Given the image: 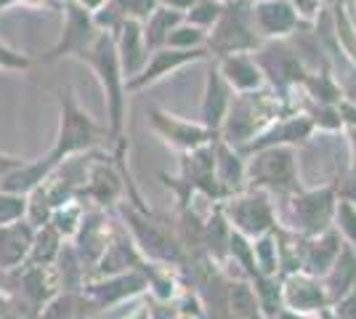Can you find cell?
Returning a JSON list of instances; mask_svg holds the SVG:
<instances>
[{"mask_svg": "<svg viewBox=\"0 0 356 319\" xmlns=\"http://www.w3.org/2000/svg\"><path fill=\"white\" fill-rule=\"evenodd\" d=\"M338 314H341V319H356V295H351V298L338 309Z\"/></svg>", "mask_w": 356, "mask_h": 319, "instance_id": "obj_19", "label": "cell"}, {"mask_svg": "<svg viewBox=\"0 0 356 319\" xmlns=\"http://www.w3.org/2000/svg\"><path fill=\"white\" fill-rule=\"evenodd\" d=\"M181 22V11L176 8H154L147 19V30H144V43L147 48H157L168 43V35L176 30V24Z\"/></svg>", "mask_w": 356, "mask_h": 319, "instance_id": "obj_8", "label": "cell"}, {"mask_svg": "<svg viewBox=\"0 0 356 319\" xmlns=\"http://www.w3.org/2000/svg\"><path fill=\"white\" fill-rule=\"evenodd\" d=\"M255 173L264 181H290L293 179V154L284 152V149H274V152L264 154L252 165V176Z\"/></svg>", "mask_w": 356, "mask_h": 319, "instance_id": "obj_9", "label": "cell"}, {"mask_svg": "<svg viewBox=\"0 0 356 319\" xmlns=\"http://www.w3.org/2000/svg\"><path fill=\"white\" fill-rule=\"evenodd\" d=\"M24 211V202L16 197H0V221H8V218H16L19 213Z\"/></svg>", "mask_w": 356, "mask_h": 319, "instance_id": "obj_17", "label": "cell"}, {"mask_svg": "<svg viewBox=\"0 0 356 319\" xmlns=\"http://www.w3.org/2000/svg\"><path fill=\"white\" fill-rule=\"evenodd\" d=\"M332 3H335V6H343V3H348V0H332Z\"/></svg>", "mask_w": 356, "mask_h": 319, "instance_id": "obj_21", "label": "cell"}, {"mask_svg": "<svg viewBox=\"0 0 356 319\" xmlns=\"http://www.w3.org/2000/svg\"><path fill=\"white\" fill-rule=\"evenodd\" d=\"M27 243H30L27 229H22V227L0 229V263H3V266L16 263V261L24 256Z\"/></svg>", "mask_w": 356, "mask_h": 319, "instance_id": "obj_11", "label": "cell"}, {"mask_svg": "<svg viewBox=\"0 0 356 319\" xmlns=\"http://www.w3.org/2000/svg\"><path fill=\"white\" fill-rule=\"evenodd\" d=\"M223 75L239 91H252L261 85V72H258L255 61L248 56H229L223 61Z\"/></svg>", "mask_w": 356, "mask_h": 319, "instance_id": "obj_10", "label": "cell"}, {"mask_svg": "<svg viewBox=\"0 0 356 319\" xmlns=\"http://www.w3.org/2000/svg\"><path fill=\"white\" fill-rule=\"evenodd\" d=\"M90 64L99 69V75L104 80V88L109 93V106H112V125L120 128V117H122V91H120V56L115 51V43L109 35H99L93 40L88 51Z\"/></svg>", "mask_w": 356, "mask_h": 319, "instance_id": "obj_1", "label": "cell"}, {"mask_svg": "<svg viewBox=\"0 0 356 319\" xmlns=\"http://www.w3.org/2000/svg\"><path fill=\"white\" fill-rule=\"evenodd\" d=\"M154 125L163 131L168 141H173L178 147H197V144H202V141H208V131L205 128H197V125H189V122H178L173 117H165L160 112H154Z\"/></svg>", "mask_w": 356, "mask_h": 319, "instance_id": "obj_7", "label": "cell"}, {"mask_svg": "<svg viewBox=\"0 0 356 319\" xmlns=\"http://www.w3.org/2000/svg\"><path fill=\"white\" fill-rule=\"evenodd\" d=\"M298 11L287 0H264L252 8V24L264 35H287L296 27Z\"/></svg>", "mask_w": 356, "mask_h": 319, "instance_id": "obj_4", "label": "cell"}, {"mask_svg": "<svg viewBox=\"0 0 356 319\" xmlns=\"http://www.w3.org/2000/svg\"><path fill=\"white\" fill-rule=\"evenodd\" d=\"M168 8H176V11H186V8H192L197 0H163Z\"/></svg>", "mask_w": 356, "mask_h": 319, "instance_id": "obj_20", "label": "cell"}, {"mask_svg": "<svg viewBox=\"0 0 356 319\" xmlns=\"http://www.w3.org/2000/svg\"><path fill=\"white\" fill-rule=\"evenodd\" d=\"M96 136H99V128L90 122L86 112L77 109V104L72 101V93H67V99H64V122H61V141L59 147H56L54 160H59L61 154L88 147V144L96 141Z\"/></svg>", "mask_w": 356, "mask_h": 319, "instance_id": "obj_2", "label": "cell"}, {"mask_svg": "<svg viewBox=\"0 0 356 319\" xmlns=\"http://www.w3.org/2000/svg\"><path fill=\"white\" fill-rule=\"evenodd\" d=\"M192 8L194 11L189 14V22H194L197 27H210L223 14L221 3H216V0H197Z\"/></svg>", "mask_w": 356, "mask_h": 319, "instance_id": "obj_13", "label": "cell"}, {"mask_svg": "<svg viewBox=\"0 0 356 319\" xmlns=\"http://www.w3.org/2000/svg\"><path fill=\"white\" fill-rule=\"evenodd\" d=\"M232 309L239 319H250L255 314V295L250 293V288L245 285L232 288Z\"/></svg>", "mask_w": 356, "mask_h": 319, "instance_id": "obj_14", "label": "cell"}, {"mask_svg": "<svg viewBox=\"0 0 356 319\" xmlns=\"http://www.w3.org/2000/svg\"><path fill=\"white\" fill-rule=\"evenodd\" d=\"M229 104L226 99V88H223L218 72H210V83H208V99H205V120L210 125H218L223 117V109Z\"/></svg>", "mask_w": 356, "mask_h": 319, "instance_id": "obj_12", "label": "cell"}, {"mask_svg": "<svg viewBox=\"0 0 356 319\" xmlns=\"http://www.w3.org/2000/svg\"><path fill=\"white\" fill-rule=\"evenodd\" d=\"M205 40V32H202V27H178V30H173L170 35H168V43L173 48H192V46H200Z\"/></svg>", "mask_w": 356, "mask_h": 319, "instance_id": "obj_15", "label": "cell"}, {"mask_svg": "<svg viewBox=\"0 0 356 319\" xmlns=\"http://www.w3.org/2000/svg\"><path fill=\"white\" fill-rule=\"evenodd\" d=\"M258 43V38L252 35V27L245 24V16L239 11H223L218 16V24H216V32L210 38V46L221 54H229V51H242V48H252Z\"/></svg>", "mask_w": 356, "mask_h": 319, "instance_id": "obj_3", "label": "cell"}, {"mask_svg": "<svg viewBox=\"0 0 356 319\" xmlns=\"http://www.w3.org/2000/svg\"><path fill=\"white\" fill-rule=\"evenodd\" d=\"M293 8H298V14L314 16L319 11V0H293Z\"/></svg>", "mask_w": 356, "mask_h": 319, "instance_id": "obj_18", "label": "cell"}, {"mask_svg": "<svg viewBox=\"0 0 356 319\" xmlns=\"http://www.w3.org/2000/svg\"><path fill=\"white\" fill-rule=\"evenodd\" d=\"M189 59H202V51H189V48H176V51H154V56L152 61L147 64V69H144V75L134 80L131 85H144L149 80H157L160 75H165L168 69H173L178 64H184V61Z\"/></svg>", "mask_w": 356, "mask_h": 319, "instance_id": "obj_6", "label": "cell"}, {"mask_svg": "<svg viewBox=\"0 0 356 319\" xmlns=\"http://www.w3.org/2000/svg\"><path fill=\"white\" fill-rule=\"evenodd\" d=\"M125 19H149V14L157 8V0H115Z\"/></svg>", "mask_w": 356, "mask_h": 319, "instance_id": "obj_16", "label": "cell"}, {"mask_svg": "<svg viewBox=\"0 0 356 319\" xmlns=\"http://www.w3.org/2000/svg\"><path fill=\"white\" fill-rule=\"evenodd\" d=\"M120 32H122V38H120V56H122V72H128V75H134L136 69L141 67V61H144V32L138 27V19H125L122 24H120Z\"/></svg>", "mask_w": 356, "mask_h": 319, "instance_id": "obj_5", "label": "cell"}]
</instances>
